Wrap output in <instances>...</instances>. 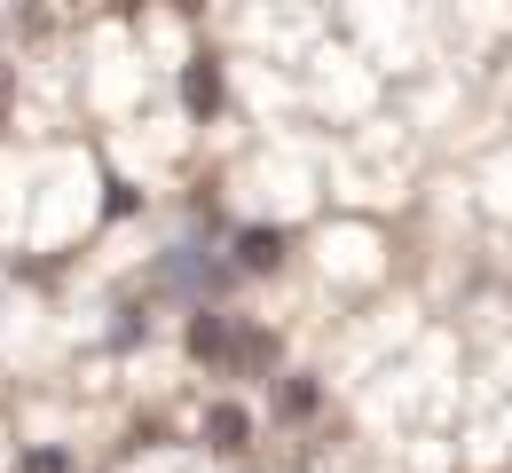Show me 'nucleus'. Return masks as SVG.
I'll use <instances>...</instances> for the list:
<instances>
[{"instance_id":"nucleus-7","label":"nucleus","mask_w":512,"mask_h":473,"mask_svg":"<svg viewBox=\"0 0 512 473\" xmlns=\"http://www.w3.org/2000/svg\"><path fill=\"white\" fill-rule=\"evenodd\" d=\"M16 473H71V450L40 442V450H24V458H16Z\"/></svg>"},{"instance_id":"nucleus-6","label":"nucleus","mask_w":512,"mask_h":473,"mask_svg":"<svg viewBox=\"0 0 512 473\" xmlns=\"http://www.w3.org/2000/svg\"><path fill=\"white\" fill-rule=\"evenodd\" d=\"M323 387L308 379V371H284V387H276V418H316Z\"/></svg>"},{"instance_id":"nucleus-5","label":"nucleus","mask_w":512,"mask_h":473,"mask_svg":"<svg viewBox=\"0 0 512 473\" xmlns=\"http://www.w3.org/2000/svg\"><path fill=\"white\" fill-rule=\"evenodd\" d=\"M260 371H276V332H260V324H237V347H229V379H260Z\"/></svg>"},{"instance_id":"nucleus-4","label":"nucleus","mask_w":512,"mask_h":473,"mask_svg":"<svg viewBox=\"0 0 512 473\" xmlns=\"http://www.w3.org/2000/svg\"><path fill=\"white\" fill-rule=\"evenodd\" d=\"M182 111H190L197 127L221 119V64L213 56H190V71H182Z\"/></svg>"},{"instance_id":"nucleus-3","label":"nucleus","mask_w":512,"mask_h":473,"mask_svg":"<svg viewBox=\"0 0 512 473\" xmlns=\"http://www.w3.org/2000/svg\"><path fill=\"white\" fill-rule=\"evenodd\" d=\"M237 269L245 276H268V269H284V253H292V229H237Z\"/></svg>"},{"instance_id":"nucleus-2","label":"nucleus","mask_w":512,"mask_h":473,"mask_svg":"<svg viewBox=\"0 0 512 473\" xmlns=\"http://www.w3.org/2000/svg\"><path fill=\"white\" fill-rule=\"evenodd\" d=\"M245 442H253V410L245 403H213L205 410V450H213V458H245Z\"/></svg>"},{"instance_id":"nucleus-1","label":"nucleus","mask_w":512,"mask_h":473,"mask_svg":"<svg viewBox=\"0 0 512 473\" xmlns=\"http://www.w3.org/2000/svg\"><path fill=\"white\" fill-rule=\"evenodd\" d=\"M197 363H213V371H229V347H237V316L229 308H213V300H190V332H182Z\"/></svg>"}]
</instances>
